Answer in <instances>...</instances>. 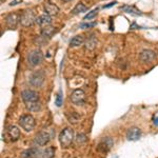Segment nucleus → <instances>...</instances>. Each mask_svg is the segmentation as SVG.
<instances>
[{"mask_svg":"<svg viewBox=\"0 0 158 158\" xmlns=\"http://www.w3.org/2000/svg\"><path fill=\"white\" fill-rule=\"evenodd\" d=\"M21 99L23 101L25 108L30 112H39L41 110L40 97L37 92L33 90H23L21 92Z\"/></svg>","mask_w":158,"mask_h":158,"instance_id":"f257e3e1","label":"nucleus"},{"mask_svg":"<svg viewBox=\"0 0 158 158\" xmlns=\"http://www.w3.org/2000/svg\"><path fill=\"white\" fill-rule=\"evenodd\" d=\"M54 136V130H42L38 133L34 138V142L39 147H44L51 141L52 137Z\"/></svg>","mask_w":158,"mask_h":158,"instance_id":"f03ea898","label":"nucleus"},{"mask_svg":"<svg viewBox=\"0 0 158 158\" xmlns=\"http://www.w3.org/2000/svg\"><path fill=\"white\" fill-rule=\"evenodd\" d=\"M74 140V131L71 128H65L59 135V143L62 149H67L72 144Z\"/></svg>","mask_w":158,"mask_h":158,"instance_id":"7ed1b4c3","label":"nucleus"},{"mask_svg":"<svg viewBox=\"0 0 158 158\" xmlns=\"http://www.w3.org/2000/svg\"><path fill=\"white\" fill-rule=\"evenodd\" d=\"M37 22V18L36 15H35V12L33 10H25L21 13V16H20V24L24 27H32L33 24Z\"/></svg>","mask_w":158,"mask_h":158,"instance_id":"20e7f679","label":"nucleus"},{"mask_svg":"<svg viewBox=\"0 0 158 158\" xmlns=\"http://www.w3.org/2000/svg\"><path fill=\"white\" fill-rule=\"evenodd\" d=\"M19 126L24 130L25 132H32L36 127V120L30 114H24L19 118Z\"/></svg>","mask_w":158,"mask_h":158,"instance_id":"39448f33","label":"nucleus"},{"mask_svg":"<svg viewBox=\"0 0 158 158\" xmlns=\"http://www.w3.org/2000/svg\"><path fill=\"white\" fill-rule=\"evenodd\" d=\"M44 79H45L44 71L38 70L32 73V75L30 76L29 82H30V85L32 86H34V88L40 89L42 86L43 82H44Z\"/></svg>","mask_w":158,"mask_h":158,"instance_id":"423d86ee","label":"nucleus"},{"mask_svg":"<svg viewBox=\"0 0 158 158\" xmlns=\"http://www.w3.org/2000/svg\"><path fill=\"white\" fill-rule=\"evenodd\" d=\"M43 61V53L40 50H34L27 55V63L30 67L35 68L41 64Z\"/></svg>","mask_w":158,"mask_h":158,"instance_id":"0eeeda50","label":"nucleus"},{"mask_svg":"<svg viewBox=\"0 0 158 158\" xmlns=\"http://www.w3.org/2000/svg\"><path fill=\"white\" fill-rule=\"evenodd\" d=\"M71 101L75 106H82L85 102V93L81 89H76L71 94Z\"/></svg>","mask_w":158,"mask_h":158,"instance_id":"6e6552de","label":"nucleus"},{"mask_svg":"<svg viewBox=\"0 0 158 158\" xmlns=\"http://www.w3.org/2000/svg\"><path fill=\"white\" fill-rule=\"evenodd\" d=\"M4 138H9L10 141H17L20 137V130L16 126H9L4 131Z\"/></svg>","mask_w":158,"mask_h":158,"instance_id":"1a4fd4ad","label":"nucleus"},{"mask_svg":"<svg viewBox=\"0 0 158 158\" xmlns=\"http://www.w3.org/2000/svg\"><path fill=\"white\" fill-rule=\"evenodd\" d=\"M156 57H157L156 53L150 49H144L139 53V60L141 62H146V63L152 62V61L156 59Z\"/></svg>","mask_w":158,"mask_h":158,"instance_id":"9d476101","label":"nucleus"},{"mask_svg":"<svg viewBox=\"0 0 158 158\" xmlns=\"http://www.w3.org/2000/svg\"><path fill=\"white\" fill-rule=\"evenodd\" d=\"M20 16L21 14L18 13H11L6 17V24L10 29H16L17 25L20 22Z\"/></svg>","mask_w":158,"mask_h":158,"instance_id":"9b49d317","label":"nucleus"},{"mask_svg":"<svg viewBox=\"0 0 158 158\" xmlns=\"http://www.w3.org/2000/svg\"><path fill=\"white\" fill-rule=\"evenodd\" d=\"M44 11H45V14L54 17V16H57V15L59 14L60 10L55 3H53V2L50 1V0H47L45 3H44Z\"/></svg>","mask_w":158,"mask_h":158,"instance_id":"f8f14e48","label":"nucleus"},{"mask_svg":"<svg viewBox=\"0 0 158 158\" xmlns=\"http://www.w3.org/2000/svg\"><path fill=\"white\" fill-rule=\"evenodd\" d=\"M41 153L37 148H30L21 153L22 158H41Z\"/></svg>","mask_w":158,"mask_h":158,"instance_id":"ddd939ff","label":"nucleus"},{"mask_svg":"<svg viewBox=\"0 0 158 158\" xmlns=\"http://www.w3.org/2000/svg\"><path fill=\"white\" fill-rule=\"evenodd\" d=\"M141 136V130L138 128H131L127 133V139L129 141H136Z\"/></svg>","mask_w":158,"mask_h":158,"instance_id":"4468645a","label":"nucleus"},{"mask_svg":"<svg viewBox=\"0 0 158 158\" xmlns=\"http://www.w3.org/2000/svg\"><path fill=\"white\" fill-rule=\"evenodd\" d=\"M113 147V139L111 137H106L100 143L98 144V150L101 152H108Z\"/></svg>","mask_w":158,"mask_h":158,"instance_id":"2eb2a0df","label":"nucleus"},{"mask_svg":"<svg viewBox=\"0 0 158 158\" xmlns=\"http://www.w3.org/2000/svg\"><path fill=\"white\" fill-rule=\"evenodd\" d=\"M37 23L41 27H49V25H51V23H52V16H50V15H48V14L40 15L37 18Z\"/></svg>","mask_w":158,"mask_h":158,"instance_id":"dca6fc26","label":"nucleus"},{"mask_svg":"<svg viewBox=\"0 0 158 158\" xmlns=\"http://www.w3.org/2000/svg\"><path fill=\"white\" fill-rule=\"evenodd\" d=\"M97 43H98L97 37H96L95 35H91L90 37L86 38L85 43V48L88 51H93L96 48Z\"/></svg>","mask_w":158,"mask_h":158,"instance_id":"f3484780","label":"nucleus"},{"mask_svg":"<svg viewBox=\"0 0 158 158\" xmlns=\"http://www.w3.org/2000/svg\"><path fill=\"white\" fill-rule=\"evenodd\" d=\"M56 31H57V29L54 27H51V25H49V27H43L42 31H41V36L47 38V39H50V38L56 33Z\"/></svg>","mask_w":158,"mask_h":158,"instance_id":"a211bd4d","label":"nucleus"},{"mask_svg":"<svg viewBox=\"0 0 158 158\" xmlns=\"http://www.w3.org/2000/svg\"><path fill=\"white\" fill-rule=\"evenodd\" d=\"M85 42V38L81 35H76L74 36L70 41V48H77L82 45V43Z\"/></svg>","mask_w":158,"mask_h":158,"instance_id":"6ab92c4d","label":"nucleus"},{"mask_svg":"<svg viewBox=\"0 0 158 158\" xmlns=\"http://www.w3.org/2000/svg\"><path fill=\"white\" fill-rule=\"evenodd\" d=\"M120 10L123 12H126V13H128V14L138 15V16H141L142 15V13L133 6H120Z\"/></svg>","mask_w":158,"mask_h":158,"instance_id":"aec40b11","label":"nucleus"},{"mask_svg":"<svg viewBox=\"0 0 158 158\" xmlns=\"http://www.w3.org/2000/svg\"><path fill=\"white\" fill-rule=\"evenodd\" d=\"M89 10V7L85 6V4L82 3V2H79L75 6V7L72 10V14L73 15H78V14H81V13L83 12H86Z\"/></svg>","mask_w":158,"mask_h":158,"instance_id":"412c9836","label":"nucleus"},{"mask_svg":"<svg viewBox=\"0 0 158 158\" xmlns=\"http://www.w3.org/2000/svg\"><path fill=\"white\" fill-rule=\"evenodd\" d=\"M55 149L53 147H49L41 153V158H54Z\"/></svg>","mask_w":158,"mask_h":158,"instance_id":"4be33fe9","label":"nucleus"},{"mask_svg":"<svg viewBox=\"0 0 158 158\" xmlns=\"http://www.w3.org/2000/svg\"><path fill=\"white\" fill-rule=\"evenodd\" d=\"M98 15V9H95V10H93V11H91V12H89L88 14L85 16V18H83V20H90V19H94L96 16Z\"/></svg>","mask_w":158,"mask_h":158,"instance_id":"5701e85b","label":"nucleus"},{"mask_svg":"<svg viewBox=\"0 0 158 158\" xmlns=\"http://www.w3.org/2000/svg\"><path fill=\"white\" fill-rule=\"evenodd\" d=\"M78 119H79V115L76 113V112H72L71 115L69 116V120H70L71 123H77Z\"/></svg>","mask_w":158,"mask_h":158,"instance_id":"b1692460","label":"nucleus"},{"mask_svg":"<svg viewBox=\"0 0 158 158\" xmlns=\"http://www.w3.org/2000/svg\"><path fill=\"white\" fill-rule=\"evenodd\" d=\"M96 23L95 22H91V23H86V22H83V23H81L79 25V27L80 29H91V27H95Z\"/></svg>","mask_w":158,"mask_h":158,"instance_id":"393cba45","label":"nucleus"},{"mask_svg":"<svg viewBox=\"0 0 158 158\" xmlns=\"http://www.w3.org/2000/svg\"><path fill=\"white\" fill-rule=\"evenodd\" d=\"M76 141H79V142H85L86 141V136L85 134H79L77 136V138H76Z\"/></svg>","mask_w":158,"mask_h":158,"instance_id":"a878e982","label":"nucleus"},{"mask_svg":"<svg viewBox=\"0 0 158 158\" xmlns=\"http://www.w3.org/2000/svg\"><path fill=\"white\" fill-rule=\"evenodd\" d=\"M56 106H62V97H61V95L57 96V99H56Z\"/></svg>","mask_w":158,"mask_h":158,"instance_id":"bb28decb","label":"nucleus"},{"mask_svg":"<svg viewBox=\"0 0 158 158\" xmlns=\"http://www.w3.org/2000/svg\"><path fill=\"white\" fill-rule=\"evenodd\" d=\"M21 2H22V0H13L11 3H10V6H17V4L21 3Z\"/></svg>","mask_w":158,"mask_h":158,"instance_id":"cd10ccee","label":"nucleus"},{"mask_svg":"<svg viewBox=\"0 0 158 158\" xmlns=\"http://www.w3.org/2000/svg\"><path fill=\"white\" fill-rule=\"evenodd\" d=\"M62 2H69V1H71V0H61Z\"/></svg>","mask_w":158,"mask_h":158,"instance_id":"c85d7f7f","label":"nucleus"}]
</instances>
